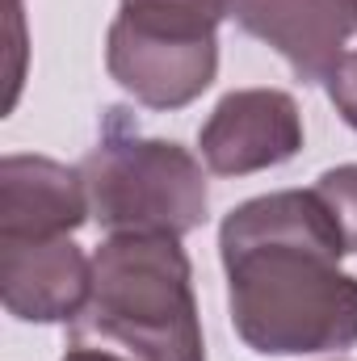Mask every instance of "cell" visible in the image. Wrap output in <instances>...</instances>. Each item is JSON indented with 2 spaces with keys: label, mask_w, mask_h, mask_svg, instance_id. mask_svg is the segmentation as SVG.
Wrapping results in <instances>:
<instances>
[{
  "label": "cell",
  "mask_w": 357,
  "mask_h": 361,
  "mask_svg": "<svg viewBox=\"0 0 357 361\" xmlns=\"http://www.w3.org/2000/svg\"><path fill=\"white\" fill-rule=\"evenodd\" d=\"M227 315L265 357L345 353L357 345V277L341 269L345 235L315 189L240 202L219 223Z\"/></svg>",
  "instance_id": "cell-1"
},
{
  "label": "cell",
  "mask_w": 357,
  "mask_h": 361,
  "mask_svg": "<svg viewBox=\"0 0 357 361\" xmlns=\"http://www.w3.org/2000/svg\"><path fill=\"white\" fill-rule=\"evenodd\" d=\"M68 345H97L131 361H206L193 265L177 235H105Z\"/></svg>",
  "instance_id": "cell-2"
},
{
  "label": "cell",
  "mask_w": 357,
  "mask_h": 361,
  "mask_svg": "<svg viewBox=\"0 0 357 361\" xmlns=\"http://www.w3.org/2000/svg\"><path fill=\"white\" fill-rule=\"evenodd\" d=\"M89 193V219L109 235H189L206 223L210 189L202 160L173 139L126 130L109 109L105 135L76 164Z\"/></svg>",
  "instance_id": "cell-3"
},
{
  "label": "cell",
  "mask_w": 357,
  "mask_h": 361,
  "mask_svg": "<svg viewBox=\"0 0 357 361\" xmlns=\"http://www.w3.org/2000/svg\"><path fill=\"white\" fill-rule=\"evenodd\" d=\"M105 68L139 105L173 114L193 105L219 76V34L147 25L126 13L105 34Z\"/></svg>",
  "instance_id": "cell-4"
},
{
  "label": "cell",
  "mask_w": 357,
  "mask_h": 361,
  "mask_svg": "<svg viewBox=\"0 0 357 361\" xmlns=\"http://www.w3.org/2000/svg\"><path fill=\"white\" fill-rule=\"evenodd\" d=\"M198 147L214 177H248L277 169L303 152L298 101L282 89L227 92L202 122Z\"/></svg>",
  "instance_id": "cell-5"
},
{
  "label": "cell",
  "mask_w": 357,
  "mask_h": 361,
  "mask_svg": "<svg viewBox=\"0 0 357 361\" xmlns=\"http://www.w3.org/2000/svg\"><path fill=\"white\" fill-rule=\"evenodd\" d=\"M231 21L273 47L303 85H328L357 34L353 0H231Z\"/></svg>",
  "instance_id": "cell-6"
},
{
  "label": "cell",
  "mask_w": 357,
  "mask_h": 361,
  "mask_svg": "<svg viewBox=\"0 0 357 361\" xmlns=\"http://www.w3.org/2000/svg\"><path fill=\"white\" fill-rule=\"evenodd\" d=\"M92 290V257L72 240H4L0 302L21 324H72Z\"/></svg>",
  "instance_id": "cell-7"
},
{
  "label": "cell",
  "mask_w": 357,
  "mask_h": 361,
  "mask_svg": "<svg viewBox=\"0 0 357 361\" xmlns=\"http://www.w3.org/2000/svg\"><path fill=\"white\" fill-rule=\"evenodd\" d=\"M89 223V193L80 169L51 156L0 160V244L4 240H59Z\"/></svg>",
  "instance_id": "cell-8"
},
{
  "label": "cell",
  "mask_w": 357,
  "mask_h": 361,
  "mask_svg": "<svg viewBox=\"0 0 357 361\" xmlns=\"http://www.w3.org/2000/svg\"><path fill=\"white\" fill-rule=\"evenodd\" d=\"M122 13L147 25L219 34V25L231 17V0H122Z\"/></svg>",
  "instance_id": "cell-9"
},
{
  "label": "cell",
  "mask_w": 357,
  "mask_h": 361,
  "mask_svg": "<svg viewBox=\"0 0 357 361\" xmlns=\"http://www.w3.org/2000/svg\"><path fill=\"white\" fill-rule=\"evenodd\" d=\"M315 193L328 202L341 235H345V248L357 252V164H337L328 169L324 177L315 180Z\"/></svg>",
  "instance_id": "cell-10"
},
{
  "label": "cell",
  "mask_w": 357,
  "mask_h": 361,
  "mask_svg": "<svg viewBox=\"0 0 357 361\" xmlns=\"http://www.w3.org/2000/svg\"><path fill=\"white\" fill-rule=\"evenodd\" d=\"M328 101L337 105V114H341V122L357 130V51H349L341 63H337V72L328 76Z\"/></svg>",
  "instance_id": "cell-11"
},
{
  "label": "cell",
  "mask_w": 357,
  "mask_h": 361,
  "mask_svg": "<svg viewBox=\"0 0 357 361\" xmlns=\"http://www.w3.org/2000/svg\"><path fill=\"white\" fill-rule=\"evenodd\" d=\"M59 361H131V357L109 353V349H97V345H68V353Z\"/></svg>",
  "instance_id": "cell-12"
},
{
  "label": "cell",
  "mask_w": 357,
  "mask_h": 361,
  "mask_svg": "<svg viewBox=\"0 0 357 361\" xmlns=\"http://www.w3.org/2000/svg\"><path fill=\"white\" fill-rule=\"evenodd\" d=\"M353 13H357V0H353Z\"/></svg>",
  "instance_id": "cell-13"
}]
</instances>
